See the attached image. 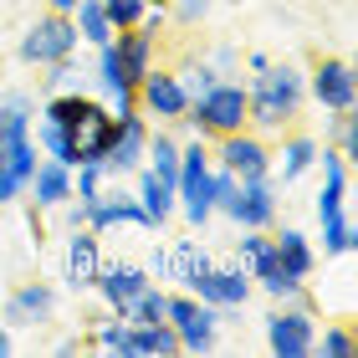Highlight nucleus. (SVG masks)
Listing matches in <instances>:
<instances>
[{"mask_svg":"<svg viewBox=\"0 0 358 358\" xmlns=\"http://www.w3.org/2000/svg\"><path fill=\"white\" fill-rule=\"evenodd\" d=\"M143 31H149V36H159V31H164L169 26V6H164V0H154V6L149 10H143V21H138Z\"/></svg>","mask_w":358,"mask_h":358,"instance_id":"36","label":"nucleus"},{"mask_svg":"<svg viewBox=\"0 0 358 358\" xmlns=\"http://www.w3.org/2000/svg\"><path fill=\"white\" fill-rule=\"evenodd\" d=\"M62 210H67V215H62V220H67V231H77V225H87V205H83V200H77V205H62Z\"/></svg>","mask_w":358,"mask_h":358,"instance_id":"38","label":"nucleus"},{"mask_svg":"<svg viewBox=\"0 0 358 358\" xmlns=\"http://www.w3.org/2000/svg\"><path fill=\"white\" fill-rule=\"evenodd\" d=\"M210 159H215L220 169H231L236 179H262V174H271V149H266L262 134H251V128L220 134L215 149H210Z\"/></svg>","mask_w":358,"mask_h":358,"instance_id":"10","label":"nucleus"},{"mask_svg":"<svg viewBox=\"0 0 358 358\" xmlns=\"http://www.w3.org/2000/svg\"><path fill=\"white\" fill-rule=\"evenodd\" d=\"M72 21H77V36H83L87 46L113 41V26H108V15H103V0H77Z\"/></svg>","mask_w":358,"mask_h":358,"instance_id":"28","label":"nucleus"},{"mask_svg":"<svg viewBox=\"0 0 358 358\" xmlns=\"http://www.w3.org/2000/svg\"><path fill=\"white\" fill-rule=\"evenodd\" d=\"M87 348V338H62V343H57V353H83Z\"/></svg>","mask_w":358,"mask_h":358,"instance_id":"40","label":"nucleus"},{"mask_svg":"<svg viewBox=\"0 0 358 358\" xmlns=\"http://www.w3.org/2000/svg\"><path fill=\"white\" fill-rule=\"evenodd\" d=\"M164 322H169L174 338H179V353H210V348H215V338H220V307L189 297V292L169 297Z\"/></svg>","mask_w":358,"mask_h":358,"instance_id":"6","label":"nucleus"},{"mask_svg":"<svg viewBox=\"0 0 358 358\" xmlns=\"http://www.w3.org/2000/svg\"><path fill=\"white\" fill-rule=\"evenodd\" d=\"M210 143L205 138H189L179 143V179H174V210L185 215L189 231H205V220L215 215V200H210Z\"/></svg>","mask_w":358,"mask_h":358,"instance_id":"2","label":"nucleus"},{"mask_svg":"<svg viewBox=\"0 0 358 358\" xmlns=\"http://www.w3.org/2000/svg\"><path fill=\"white\" fill-rule=\"evenodd\" d=\"M313 164H317V138H302V134L287 138L282 154H271V169L282 174V185H297V179L313 169Z\"/></svg>","mask_w":358,"mask_h":358,"instance_id":"23","label":"nucleus"},{"mask_svg":"<svg viewBox=\"0 0 358 358\" xmlns=\"http://www.w3.org/2000/svg\"><path fill=\"white\" fill-rule=\"evenodd\" d=\"M52 313H57V287L52 282H21L6 302H0V322H6V328H21V333L26 328H46Z\"/></svg>","mask_w":358,"mask_h":358,"instance_id":"13","label":"nucleus"},{"mask_svg":"<svg viewBox=\"0 0 358 358\" xmlns=\"http://www.w3.org/2000/svg\"><path fill=\"white\" fill-rule=\"evenodd\" d=\"M143 154H149V118L134 108V113H123V118H113V143H108V154H103V169L108 179H123L143 169Z\"/></svg>","mask_w":358,"mask_h":358,"instance_id":"8","label":"nucleus"},{"mask_svg":"<svg viewBox=\"0 0 358 358\" xmlns=\"http://www.w3.org/2000/svg\"><path fill=\"white\" fill-rule=\"evenodd\" d=\"M77 46H83V36H77V21L62 10H46L36 15L21 41H15V57L26 62V67H46V62H62V57H77Z\"/></svg>","mask_w":358,"mask_h":358,"instance_id":"4","label":"nucleus"},{"mask_svg":"<svg viewBox=\"0 0 358 358\" xmlns=\"http://www.w3.org/2000/svg\"><path fill=\"white\" fill-rule=\"evenodd\" d=\"M26 194H31V205H36V210H62V205L72 200V169L41 154V159H36V174H31V185H26Z\"/></svg>","mask_w":358,"mask_h":358,"instance_id":"17","label":"nucleus"},{"mask_svg":"<svg viewBox=\"0 0 358 358\" xmlns=\"http://www.w3.org/2000/svg\"><path fill=\"white\" fill-rule=\"evenodd\" d=\"M134 328V358H169L179 353V338L169 322H128Z\"/></svg>","mask_w":358,"mask_h":358,"instance_id":"25","label":"nucleus"},{"mask_svg":"<svg viewBox=\"0 0 358 358\" xmlns=\"http://www.w3.org/2000/svg\"><path fill=\"white\" fill-rule=\"evenodd\" d=\"M149 6H154V0H103V15H108L113 31H128V26L143 21V10H149Z\"/></svg>","mask_w":358,"mask_h":358,"instance_id":"32","label":"nucleus"},{"mask_svg":"<svg viewBox=\"0 0 358 358\" xmlns=\"http://www.w3.org/2000/svg\"><path fill=\"white\" fill-rule=\"evenodd\" d=\"M143 271H149V282L164 287V282H169V246H159V241H154V246H149V262H143Z\"/></svg>","mask_w":358,"mask_h":358,"instance_id":"34","label":"nucleus"},{"mask_svg":"<svg viewBox=\"0 0 358 358\" xmlns=\"http://www.w3.org/2000/svg\"><path fill=\"white\" fill-rule=\"evenodd\" d=\"M41 72H46V77H36V83H41V92H67V87H77V77H83V67H77L72 57H62V62H46Z\"/></svg>","mask_w":358,"mask_h":358,"instance_id":"33","label":"nucleus"},{"mask_svg":"<svg viewBox=\"0 0 358 358\" xmlns=\"http://www.w3.org/2000/svg\"><path fill=\"white\" fill-rule=\"evenodd\" d=\"M271 246H276V262H282V271H292L297 282H307V276L317 271V251H313V241H307L297 225H282V231L271 236Z\"/></svg>","mask_w":358,"mask_h":358,"instance_id":"20","label":"nucleus"},{"mask_svg":"<svg viewBox=\"0 0 358 358\" xmlns=\"http://www.w3.org/2000/svg\"><path fill=\"white\" fill-rule=\"evenodd\" d=\"M174 15H179V26H200L205 15H210V0H179Z\"/></svg>","mask_w":358,"mask_h":358,"instance_id":"35","label":"nucleus"},{"mask_svg":"<svg viewBox=\"0 0 358 358\" xmlns=\"http://www.w3.org/2000/svg\"><path fill=\"white\" fill-rule=\"evenodd\" d=\"M328 143L343 159H353L358 154V118H353V108H343V113H333V123H328Z\"/></svg>","mask_w":358,"mask_h":358,"instance_id":"30","label":"nucleus"},{"mask_svg":"<svg viewBox=\"0 0 358 358\" xmlns=\"http://www.w3.org/2000/svg\"><path fill=\"white\" fill-rule=\"evenodd\" d=\"M97 113V97H87L83 87H67V92H46V103H41V118L46 123H62V128H83L87 118Z\"/></svg>","mask_w":358,"mask_h":358,"instance_id":"21","label":"nucleus"},{"mask_svg":"<svg viewBox=\"0 0 358 358\" xmlns=\"http://www.w3.org/2000/svg\"><path fill=\"white\" fill-rule=\"evenodd\" d=\"M36 159H41V149H36V138H26V143H15V149L0 159V205H15L26 194V185H31V174H36Z\"/></svg>","mask_w":358,"mask_h":358,"instance_id":"18","label":"nucleus"},{"mask_svg":"<svg viewBox=\"0 0 358 358\" xmlns=\"http://www.w3.org/2000/svg\"><path fill=\"white\" fill-rule=\"evenodd\" d=\"M313 338H317V313L307 302H276V313H266V353L307 358Z\"/></svg>","mask_w":358,"mask_h":358,"instance_id":"7","label":"nucleus"},{"mask_svg":"<svg viewBox=\"0 0 358 358\" xmlns=\"http://www.w3.org/2000/svg\"><path fill=\"white\" fill-rule=\"evenodd\" d=\"M15 343H10V328H6V322H0V353H10Z\"/></svg>","mask_w":358,"mask_h":358,"instance_id":"42","label":"nucleus"},{"mask_svg":"<svg viewBox=\"0 0 358 358\" xmlns=\"http://www.w3.org/2000/svg\"><path fill=\"white\" fill-rule=\"evenodd\" d=\"M220 77H225V72H215V67H210V62L200 57V62H189V67L179 72V87H185V97L194 103V97H200V92H210V87L220 83Z\"/></svg>","mask_w":358,"mask_h":358,"instance_id":"31","label":"nucleus"},{"mask_svg":"<svg viewBox=\"0 0 358 358\" xmlns=\"http://www.w3.org/2000/svg\"><path fill=\"white\" fill-rule=\"evenodd\" d=\"M97 266H103V241H97V231L92 225L67 231V246H62V282H67V292H92Z\"/></svg>","mask_w":358,"mask_h":358,"instance_id":"14","label":"nucleus"},{"mask_svg":"<svg viewBox=\"0 0 358 358\" xmlns=\"http://www.w3.org/2000/svg\"><path fill=\"white\" fill-rule=\"evenodd\" d=\"M246 67H251V72H266L271 57H266V52H246Z\"/></svg>","mask_w":358,"mask_h":358,"instance_id":"39","label":"nucleus"},{"mask_svg":"<svg viewBox=\"0 0 358 358\" xmlns=\"http://www.w3.org/2000/svg\"><path fill=\"white\" fill-rule=\"evenodd\" d=\"M307 97L328 113H343L358 103V77H353V62L348 57H322L313 72H307Z\"/></svg>","mask_w":358,"mask_h":358,"instance_id":"11","label":"nucleus"},{"mask_svg":"<svg viewBox=\"0 0 358 358\" xmlns=\"http://www.w3.org/2000/svg\"><path fill=\"white\" fill-rule=\"evenodd\" d=\"M307 103V77L297 62H271L266 72H251L246 87V128L256 134H282Z\"/></svg>","mask_w":358,"mask_h":358,"instance_id":"1","label":"nucleus"},{"mask_svg":"<svg viewBox=\"0 0 358 358\" xmlns=\"http://www.w3.org/2000/svg\"><path fill=\"white\" fill-rule=\"evenodd\" d=\"M185 128L194 138H220V134H236V128H246V83H231V77H220L210 92H200L185 113Z\"/></svg>","mask_w":358,"mask_h":358,"instance_id":"3","label":"nucleus"},{"mask_svg":"<svg viewBox=\"0 0 358 358\" xmlns=\"http://www.w3.org/2000/svg\"><path fill=\"white\" fill-rule=\"evenodd\" d=\"M36 149L46 154V159H57V164H67V169H77L83 159H77V134L72 128H62V123H36Z\"/></svg>","mask_w":358,"mask_h":358,"instance_id":"26","label":"nucleus"},{"mask_svg":"<svg viewBox=\"0 0 358 358\" xmlns=\"http://www.w3.org/2000/svg\"><path fill=\"white\" fill-rule=\"evenodd\" d=\"M134 97H138V113H143V118H159V123H179V118L189 113V97H185V87H179V72L149 67V72L138 77Z\"/></svg>","mask_w":358,"mask_h":358,"instance_id":"12","label":"nucleus"},{"mask_svg":"<svg viewBox=\"0 0 358 358\" xmlns=\"http://www.w3.org/2000/svg\"><path fill=\"white\" fill-rule=\"evenodd\" d=\"M276 215H282V200H276V179H241L236 185V200L225 210V220H236V231H271Z\"/></svg>","mask_w":358,"mask_h":358,"instance_id":"9","label":"nucleus"},{"mask_svg":"<svg viewBox=\"0 0 358 358\" xmlns=\"http://www.w3.org/2000/svg\"><path fill=\"white\" fill-rule=\"evenodd\" d=\"M205 62H210V67H215V72H231L236 62H241V52H236V46H215V52H210Z\"/></svg>","mask_w":358,"mask_h":358,"instance_id":"37","label":"nucleus"},{"mask_svg":"<svg viewBox=\"0 0 358 358\" xmlns=\"http://www.w3.org/2000/svg\"><path fill=\"white\" fill-rule=\"evenodd\" d=\"M46 6H52V10H62V15H72V10H77V0H46Z\"/></svg>","mask_w":358,"mask_h":358,"instance_id":"41","label":"nucleus"},{"mask_svg":"<svg viewBox=\"0 0 358 358\" xmlns=\"http://www.w3.org/2000/svg\"><path fill=\"white\" fill-rule=\"evenodd\" d=\"M313 353H328V358H358V338L348 333V322H322V333L313 338Z\"/></svg>","mask_w":358,"mask_h":358,"instance_id":"29","label":"nucleus"},{"mask_svg":"<svg viewBox=\"0 0 358 358\" xmlns=\"http://www.w3.org/2000/svg\"><path fill=\"white\" fill-rule=\"evenodd\" d=\"M231 6H251V0H231Z\"/></svg>","mask_w":358,"mask_h":358,"instance_id":"43","label":"nucleus"},{"mask_svg":"<svg viewBox=\"0 0 358 358\" xmlns=\"http://www.w3.org/2000/svg\"><path fill=\"white\" fill-rule=\"evenodd\" d=\"M143 287H149V271H143L138 262H103L97 266V282H92V292L108 302V313H118V317H123V307L134 302Z\"/></svg>","mask_w":358,"mask_h":358,"instance_id":"15","label":"nucleus"},{"mask_svg":"<svg viewBox=\"0 0 358 358\" xmlns=\"http://www.w3.org/2000/svg\"><path fill=\"white\" fill-rule=\"evenodd\" d=\"M154 41L143 26H128V31H113V46H118V57H123V72L134 77V87H138V77L154 67Z\"/></svg>","mask_w":358,"mask_h":358,"instance_id":"22","label":"nucleus"},{"mask_svg":"<svg viewBox=\"0 0 358 358\" xmlns=\"http://www.w3.org/2000/svg\"><path fill=\"white\" fill-rule=\"evenodd\" d=\"M87 225H92L97 236L113 231V225H138V231H154V220L143 215V205L134 200V194H123V189H118V179H113V189L103 185V194H97V200L87 205Z\"/></svg>","mask_w":358,"mask_h":358,"instance_id":"16","label":"nucleus"},{"mask_svg":"<svg viewBox=\"0 0 358 358\" xmlns=\"http://www.w3.org/2000/svg\"><path fill=\"white\" fill-rule=\"evenodd\" d=\"M185 292H189V297H200V302H210V307H220V313H231V307H246L251 302V271L241 262H225L220 266L215 256H210V262L185 282Z\"/></svg>","mask_w":358,"mask_h":358,"instance_id":"5","label":"nucleus"},{"mask_svg":"<svg viewBox=\"0 0 358 358\" xmlns=\"http://www.w3.org/2000/svg\"><path fill=\"white\" fill-rule=\"evenodd\" d=\"M134 200L143 205V215L154 220V231H164V225H169V215H174V185H164L149 164L134 169Z\"/></svg>","mask_w":358,"mask_h":358,"instance_id":"19","label":"nucleus"},{"mask_svg":"<svg viewBox=\"0 0 358 358\" xmlns=\"http://www.w3.org/2000/svg\"><path fill=\"white\" fill-rule=\"evenodd\" d=\"M87 343L97 353H118V358H134V328H128V317L118 313H108V317H97L92 322V338Z\"/></svg>","mask_w":358,"mask_h":358,"instance_id":"24","label":"nucleus"},{"mask_svg":"<svg viewBox=\"0 0 358 358\" xmlns=\"http://www.w3.org/2000/svg\"><path fill=\"white\" fill-rule=\"evenodd\" d=\"M353 241H358V225H353L348 210H343V215H333V220H322V256L348 262V256H353Z\"/></svg>","mask_w":358,"mask_h":358,"instance_id":"27","label":"nucleus"}]
</instances>
